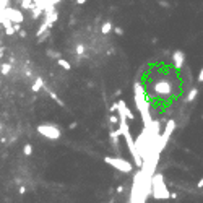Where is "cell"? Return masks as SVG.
<instances>
[{"label": "cell", "mask_w": 203, "mask_h": 203, "mask_svg": "<svg viewBox=\"0 0 203 203\" xmlns=\"http://www.w3.org/2000/svg\"><path fill=\"white\" fill-rule=\"evenodd\" d=\"M197 80H198L200 83H203V67H201L200 72H198V76H197Z\"/></svg>", "instance_id": "22"}, {"label": "cell", "mask_w": 203, "mask_h": 203, "mask_svg": "<svg viewBox=\"0 0 203 203\" xmlns=\"http://www.w3.org/2000/svg\"><path fill=\"white\" fill-rule=\"evenodd\" d=\"M112 31H114L117 36H122V34H123V29H122V28H114Z\"/></svg>", "instance_id": "21"}, {"label": "cell", "mask_w": 203, "mask_h": 203, "mask_svg": "<svg viewBox=\"0 0 203 203\" xmlns=\"http://www.w3.org/2000/svg\"><path fill=\"white\" fill-rule=\"evenodd\" d=\"M0 132H2V125H0Z\"/></svg>", "instance_id": "28"}, {"label": "cell", "mask_w": 203, "mask_h": 203, "mask_svg": "<svg viewBox=\"0 0 203 203\" xmlns=\"http://www.w3.org/2000/svg\"><path fill=\"white\" fill-rule=\"evenodd\" d=\"M25 190H26L25 185H21V187H20V193H25Z\"/></svg>", "instance_id": "27"}, {"label": "cell", "mask_w": 203, "mask_h": 203, "mask_svg": "<svg viewBox=\"0 0 203 203\" xmlns=\"http://www.w3.org/2000/svg\"><path fill=\"white\" fill-rule=\"evenodd\" d=\"M7 7H10V0H0V12H3Z\"/></svg>", "instance_id": "20"}, {"label": "cell", "mask_w": 203, "mask_h": 203, "mask_svg": "<svg viewBox=\"0 0 203 203\" xmlns=\"http://www.w3.org/2000/svg\"><path fill=\"white\" fill-rule=\"evenodd\" d=\"M0 73L2 75H10L12 73V64H2L0 65Z\"/></svg>", "instance_id": "14"}, {"label": "cell", "mask_w": 203, "mask_h": 203, "mask_svg": "<svg viewBox=\"0 0 203 203\" xmlns=\"http://www.w3.org/2000/svg\"><path fill=\"white\" fill-rule=\"evenodd\" d=\"M47 55H49L50 59H55V60L60 59V54H59V52H55V50H50V49H47Z\"/></svg>", "instance_id": "18"}, {"label": "cell", "mask_w": 203, "mask_h": 203, "mask_svg": "<svg viewBox=\"0 0 203 203\" xmlns=\"http://www.w3.org/2000/svg\"><path fill=\"white\" fill-rule=\"evenodd\" d=\"M201 119H203V115H201Z\"/></svg>", "instance_id": "29"}, {"label": "cell", "mask_w": 203, "mask_h": 203, "mask_svg": "<svg viewBox=\"0 0 203 203\" xmlns=\"http://www.w3.org/2000/svg\"><path fill=\"white\" fill-rule=\"evenodd\" d=\"M197 94H198V89H197L195 86L190 88V91L187 93V96H185V103H192V101H195Z\"/></svg>", "instance_id": "12"}, {"label": "cell", "mask_w": 203, "mask_h": 203, "mask_svg": "<svg viewBox=\"0 0 203 203\" xmlns=\"http://www.w3.org/2000/svg\"><path fill=\"white\" fill-rule=\"evenodd\" d=\"M117 192H119V193H122V192H123V185H120V187H117Z\"/></svg>", "instance_id": "26"}, {"label": "cell", "mask_w": 203, "mask_h": 203, "mask_svg": "<svg viewBox=\"0 0 203 203\" xmlns=\"http://www.w3.org/2000/svg\"><path fill=\"white\" fill-rule=\"evenodd\" d=\"M119 137H120V130H119V128H112V130L109 132V138H111L112 146H114L115 150L119 148Z\"/></svg>", "instance_id": "9"}, {"label": "cell", "mask_w": 203, "mask_h": 203, "mask_svg": "<svg viewBox=\"0 0 203 203\" xmlns=\"http://www.w3.org/2000/svg\"><path fill=\"white\" fill-rule=\"evenodd\" d=\"M109 123L111 125H119V117H117L115 114H111L109 115Z\"/></svg>", "instance_id": "17"}, {"label": "cell", "mask_w": 203, "mask_h": 203, "mask_svg": "<svg viewBox=\"0 0 203 203\" xmlns=\"http://www.w3.org/2000/svg\"><path fill=\"white\" fill-rule=\"evenodd\" d=\"M57 65L60 67V68H64V70H72V64L68 60H65V59H57Z\"/></svg>", "instance_id": "13"}, {"label": "cell", "mask_w": 203, "mask_h": 203, "mask_svg": "<svg viewBox=\"0 0 203 203\" xmlns=\"http://www.w3.org/2000/svg\"><path fill=\"white\" fill-rule=\"evenodd\" d=\"M109 111H111V112H117V103H114V104H112L111 107H109Z\"/></svg>", "instance_id": "23"}, {"label": "cell", "mask_w": 203, "mask_h": 203, "mask_svg": "<svg viewBox=\"0 0 203 203\" xmlns=\"http://www.w3.org/2000/svg\"><path fill=\"white\" fill-rule=\"evenodd\" d=\"M104 162L119 172H123V174L133 172V164L128 159H123L120 156H104Z\"/></svg>", "instance_id": "3"}, {"label": "cell", "mask_w": 203, "mask_h": 203, "mask_svg": "<svg viewBox=\"0 0 203 203\" xmlns=\"http://www.w3.org/2000/svg\"><path fill=\"white\" fill-rule=\"evenodd\" d=\"M112 29H114V26H112L111 21H104L103 26H101V34H104V36H107L112 33Z\"/></svg>", "instance_id": "11"}, {"label": "cell", "mask_w": 203, "mask_h": 203, "mask_svg": "<svg viewBox=\"0 0 203 203\" xmlns=\"http://www.w3.org/2000/svg\"><path fill=\"white\" fill-rule=\"evenodd\" d=\"M75 52H76V55H83L84 54V46H83V44H76Z\"/></svg>", "instance_id": "19"}, {"label": "cell", "mask_w": 203, "mask_h": 203, "mask_svg": "<svg viewBox=\"0 0 203 203\" xmlns=\"http://www.w3.org/2000/svg\"><path fill=\"white\" fill-rule=\"evenodd\" d=\"M176 127H177V123H176V120H174V119H169L166 122V127H164V130H162V133H159V140H158V146H156V151L159 154L164 151V148L167 146L169 138L172 137V133H174V130H176Z\"/></svg>", "instance_id": "4"}, {"label": "cell", "mask_w": 203, "mask_h": 203, "mask_svg": "<svg viewBox=\"0 0 203 203\" xmlns=\"http://www.w3.org/2000/svg\"><path fill=\"white\" fill-rule=\"evenodd\" d=\"M133 103H135V106H137V109L140 112L143 127L148 128L151 125V122H153V117H151V111H150L148 98H146V91H145L143 84L140 81L133 83Z\"/></svg>", "instance_id": "1"}, {"label": "cell", "mask_w": 203, "mask_h": 203, "mask_svg": "<svg viewBox=\"0 0 203 203\" xmlns=\"http://www.w3.org/2000/svg\"><path fill=\"white\" fill-rule=\"evenodd\" d=\"M49 96H50V98H52V99H54V101H55V103H57V104H60L62 107H65V103H64V101H62V99H60L59 96L54 93V91H49Z\"/></svg>", "instance_id": "15"}, {"label": "cell", "mask_w": 203, "mask_h": 203, "mask_svg": "<svg viewBox=\"0 0 203 203\" xmlns=\"http://www.w3.org/2000/svg\"><path fill=\"white\" fill-rule=\"evenodd\" d=\"M2 15L5 16L7 20H10L13 25H21L25 21V15H23V12L21 10H18V8H13V7H7L2 12Z\"/></svg>", "instance_id": "6"}, {"label": "cell", "mask_w": 203, "mask_h": 203, "mask_svg": "<svg viewBox=\"0 0 203 203\" xmlns=\"http://www.w3.org/2000/svg\"><path fill=\"white\" fill-rule=\"evenodd\" d=\"M36 130L41 137L47 138V140H59L62 137L60 128L57 125H54V123H39L36 127Z\"/></svg>", "instance_id": "5"}, {"label": "cell", "mask_w": 203, "mask_h": 203, "mask_svg": "<svg viewBox=\"0 0 203 203\" xmlns=\"http://www.w3.org/2000/svg\"><path fill=\"white\" fill-rule=\"evenodd\" d=\"M153 91L156 93V96H171L172 93V83L167 80H156L153 83Z\"/></svg>", "instance_id": "7"}, {"label": "cell", "mask_w": 203, "mask_h": 203, "mask_svg": "<svg viewBox=\"0 0 203 203\" xmlns=\"http://www.w3.org/2000/svg\"><path fill=\"white\" fill-rule=\"evenodd\" d=\"M86 3V0H76V5H84Z\"/></svg>", "instance_id": "25"}, {"label": "cell", "mask_w": 203, "mask_h": 203, "mask_svg": "<svg viewBox=\"0 0 203 203\" xmlns=\"http://www.w3.org/2000/svg\"><path fill=\"white\" fill-rule=\"evenodd\" d=\"M197 187H198V189H203V177L198 180V182H197Z\"/></svg>", "instance_id": "24"}, {"label": "cell", "mask_w": 203, "mask_h": 203, "mask_svg": "<svg viewBox=\"0 0 203 203\" xmlns=\"http://www.w3.org/2000/svg\"><path fill=\"white\" fill-rule=\"evenodd\" d=\"M172 64H174V68L176 70H182L184 68V64H185V54L182 50H174L172 54Z\"/></svg>", "instance_id": "8"}, {"label": "cell", "mask_w": 203, "mask_h": 203, "mask_svg": "<svg viewBox=\"0 0 203 203\" xmlns=\"http://www.w3.org/2000/svg\"><path fill=\"white\" fill-rule=\"evenodd\" d=\"M42 86H44V80H42L41 76H37L36 80L33 81V84H31V91H33V93H39Z\"/></svg>", "instance_id": "10"}, {"label": "cell", "mask_w": 203, "mask_h": 203, "mask_svg": "<svg viewBox=\"0 0 203 203\" xmlns=\"http://www.w3.org/2000/svg\"><path fill=\"white\" fill-rule=\"evenodd\" d=\"M150 195L156 200H169L171 192L164 182V176L161 172H154L150 180Z\"/></svg>", "instance_id": "2"}, {"label": "cell", "mask_w": 203, "mask_h": 203, "mask_svg": "<svg viewBox=\"0 0 203 203\" xmlns=\"http://www.w3.org/2000/svg\"><path fill=\"white\" fill-rule=\"evenodd\" d=\"M23 154H25V156H31V154H33V146H31L29 143H26V145L23 146Z\"/></svg>", "instance_id": "16"}]
</instances>
